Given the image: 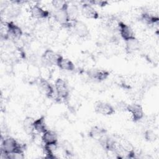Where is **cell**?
Masks as SVG:
<instances>
[{
  "label": "cell",
  "instance_id": "cell-6",
  "mask_svg": "<svg viewBox=\"0 0 159 159\" xmlns=\"http://www.w3.org/2000/svg\"><path fill=\"white\" fill-rule=\"evenodd\" d=\"M127 111H128L133 121L138 122L142 119L144 116V112L141 105L136 103L132 104H128L127 107Z\"/></svg>",
  "mask_w": 159,
  "mask_h": 159
},
{
  "label": "cell",
  "instance_id": "cell-4",
  "mask_svg": "<svg viewBox=\"0 0 159 159\" xmlns=\"http://www.w3.org/2000/svg\"><path fill=\"white\" fill-rule=\"evenodd\" d=\"M117 30H119L120 37L123 40H124L125 42L135 38L134 32L132 27L124 22H119Z\"/></svg>",
  "mask_w": 159,
  "mask_h": 159
},
{
  "label": "cell",
  "instance_id": "cell-16",
  "mask_svg": "<svg viewBox=\"0 0 159 159\" xmlns=\"http://www.w3.org/2000/svg\"><path fill=\"white\" fill-rule=\"evenodd\" d=\"M88 134L89 137L98 141L103 136L107 134V130L102 127L94 126L89 130Z\"/></svg>",
  "mask_w": 159,
  "mask_h": 159
},
{
  "label": "cell",
  "instance_id": "cell-5",
  "mask_svg": "<svg viewBox=\"0 0 159 159\" xmlns=\"http://www.w3.org/2000/svg\"><path fill=\"white\" fill-rule=\"evenodd\" d=\"M58 54L55 53L51 49H47L43 53L41 57V61L43 65L47 66H50L54 65H57V62L59 57Z\"/></svg>",
  "mask_w": 159,
  "mask_h": 159
},
{
  "label": "cell",
  "instance_id": "cell-15",
  "mask_svg": "<svg viewBox=\"0 0 159 159\" xmlns=\"http://www.w3.org/2000/svg\"><path fill=\"white\" fill-rule=\"evenodd\" d=\"M42 142L43 145H50L53 143H57L58 138L57 134L52 130H47L42 135Z\"/></svg>",
  "mask_w": 159,
  "mask_h": 159
},
{
  "label": "cell",
  "instance_id": "cell-26",
  "mask_svg": "<svg viewBox=\"0 0 159 159\" xmlns=\"http://www.w3.org/2000/svg\"><path fill=\"white\" fill-rule=\"evenodd\" d=\"M127 106H128V104L127 103H125V102L120 101L117 104L116 107H117V109L119 111H127Z\"/></svg>",
  "mask_w": 159,
  "mask_h": 159
},
{
  "label": "cell",
  "instance_id": "cell-12",
  "mask_svg": "<svg viewBox=\"0 0 159 159\" xmlns=\"http://www.w3.org/2000/svg\"><path fill=\"white\" fill-rule=\"evenodd\" d=\"M140 19L143 24L147 25L158 27L159 19L157 16H154L148 12H144L140 14Z\"/></svg>",
  "mask_w": 159,
  "mask_h": 159
},
{
  "label": "cell",
  "instance_id": "cell-3",
  "mask_svg": "<svg viewBox=\"0 0 159 159\" xmlns=\"http://www.w3.org/2000/svg\"><path fill=\"white\" fill-rule=\"evenodd\" d=\"M71 28H73L75 34L80 38H84L89 34V30L87 25L80 20H73Z\"/></svg>",
  "mask_w": 159,
  "mask_h": 159
},
{
  "label": "cell",
  "instance_id": "cell-7",
  "mask_svg": "<svg viewBox=\"0 0 159 159\" xmlns=\"http://www.w3.org/2000/svg\"><path fill=\"white\" fill-rule=\"evenodd\" d=\"M94 110L96 113L103 116H111L115 112V109L111 104L103 101L96 102Z\"/></svg>",
  "mask_w": 159,
  "mask_h": 159
},
{
  "label": "cell",
  "instance_id": "cell-10",
  "mask_svg": "<svg viewBox=\"0 0 159 159\" xmlns=\"http://www.w3.org/2000/svg\"><path fill=\"white\" fill-rule=\"evenodd\" d=\"M30 14L32 17L36 19H45L47 18L50 12L42 7L39 4H36L32 6L30 8Z\"/></svg>",
  "mask_w": 159,
  "mask_h": 159
},
{
  "label": "cell",
  "instance_id": "cell-19",
  "mask_svg": "<svg viewBox=\"0 0 159 159\" xmlns=\"http://www.w3.org/2000/svg\"><path fill=\"white\" fill-rule=\"evenodd\" d=\"M140 48V42L136 39H132L125 41V50L129 53H132L137 51Z\"/></svg>",
  "mask_w": 159,
  "mask_h": 159
},
{
  "label": "cell",
  "instance_id": "cell-2",
  "mask_svg": "<svg viewBox=\"0 0 159 159\" xmlns=\"http://www.w3.org/2000/svg\"><path fill=\"white\" fill-rule=\"evenodd\" d=\"M55 89L57 96L62 99H67L70 91L67 83L62 78H57L55 82Z\"/></svg>",
  "mask_w": 159,
  "mask_h": 159
},
{
  "label": "cell",
  "instance_id": "cell-17",
  "mask_svg": "<svg viewBox=\"0 0 159 159\" xmlns=\"http://www.w3.org/2000/svg\"><path fill=\"white\" fill-rule=\"evenodd\" d=\"M34 128L35 132H36L37 134L41 135H42L45 132L48 130L47 128L45 117L43 116H41L39 118L34 120Z\"/></svg>",
  "mask_w": 159,
  "mask_h": 159
},
{
  "label": "cell",
  "instance_id": "cell-13",
  "mask_svg": "<svg viewBox=\"0 0 159 159\" xmlns=\"http://www.w3.org/2000/svg\"><path fill=\"white\" fill-rule=\"evenodd\" d=\"M7 26L9 36L16 39H19L21 37L23 34V31L19 25L12 21H10L7 22Z\"/></svg>",
  "mask_w": 159,
  "mask_h": 159
},
{
  "label": "cell",
  "instance_id": "cell-25",
  "mask_svg": "<svg viewBox=\"0 0 159 159\" xmlns=\"http://www.w3.org/2000/svg\"><path fill=\"white\" fill-rule=\"evenodd\" d=\"M88 3H89L91 5H96V6H98L100 7H104L105 6L107 5V1H98V0H93V1H90L89 2H88Z\"/></svg>",
  "mask_w": 159,
  "mask_h": 159
},
{
  "label": "cell",
  "instance_id": "cell-22",
  "mask_svg": "<svg viewBox=\"0 0 159 159\" xmlns=\"http://www.w3.org/2000/svg\"><path fill=\"white\" fill-rule=\"evenodd\" d=\"M52 4L56 10L59 9H67L68 4L65 1L54 0L52 1Z\"/></svg>",
  "mask_w": 159,
  "mask_h": 159
},
{
  "label": "cell",
  "instance_id": "cell-11",
  "mask_svg": "<svg viewBox=\"0 0 159 159\" xmlns=\"http://www.w3.org/2000/svg\"><path fill=\"white\" fill-rule=\"evenodd\" d=\"M81 12L82 15L87 18L91 19H97L99 18V14L93 7V5L88 2H84L81 6Z\"/></svg>",
  "mask_w": 159,
  "mask_h": 159
},
{
  "label": "cell",
  "instance_id": "cell-20",
  "mask_svg": "<svg viewBox=\"0 0 159 159\" xmlns=\"http://www.w3.org/2000/svg\"><path fill=\"white\" fill-rule=\"evenodd\" d=\"M15 4H12L7 9V14L11 17H16L20 14V7L19 4H16L14 2Z\"/></svg>",
  "mask_w": 159,
  "mask_h": 159
},
{
  "label": "cell",
  "instance_id": "cell-9",
  "mask_svg": "<svg viewBox=\"0 0 159 159\" xmlns=\"http://www.w3.org/2000/svg\"><path fill=\"white\" fill-rule=\"evenodd\" d=\"M38 87L40 91L46 97L51 98L53 96L54 89L46 79L40 77L38 81Z\"/></svg>",
  "mask_w": 159,
  "mask_h": 159
},
{
  "label": "cell",
  "instance_id": "cell-14",
  "mask_svg": "<svg viewBox=\"0 0 159 159\" xmlns=\"http://www.w3.org/2000/svg\"><path fill=\"white\" fill-rule=\"evenodd\" d=\"M57 65L61 70H65V71H73L75 68V65L70 60H69L68 58H64L63 56L60 55H59V57L58 58Z\"/></svg>",
  "mask_w": 159,
  "mask_h": 159
},
{
  "label": "cell",
  "instance_id": "cell-1",
  "mask_svg": "<svg viewBox=\"0 0 159 159\" xmlns=\"http://www.w3.org/2000/svg\"><path fill=\"white\" fill-rule=\"evenodd\" d=\"M1 157L6 158L7 154L16 152H24L25 150L24 145L18 142L15 139L11 137H6L2 139L1 147Z\"/></svg>",
  "mask_w": 159,
  "mask_h": 159
},
{
  "label": "cell",
  "instance_id": "cell-24",
  "mask_svg": "<svg viewBox=\"0 0 159 159\" xmlns=\"http://www.w3.org/2000/svg\"><path fill=\"white\" fill-rule=\"evenodd\" d=\"M67 12L69 15V17L71 20H75L76 19V17L78 15V9L77 6L75 4H71L70 6L68 5V8H67Z\"/></svg>",
  "mask_w": 159,
  "mask_h": 159
},
{
  "label": "cell",
  "instance_id": "cell-21",
  "mask_svg": "<svg viewBox=\"0 0 159 159\" xmlns=\"http://www.w3.org/2000/svg\"><path fill=\"white\" fill-rule=\"evenodd\" d=\"M61 148L64 153L68 156L73 155V147L72 144L68 140H63L61 144Z\"/></svg>",
  "mask_w": 159,
  "mask_h": 159
},
{
  "label": "cell",
  "instance_id": "cell-18",
  "mask_svg": "<svg viewBox=\"0 0 159 159\" xmlns=\"http://www.w3.org/2000/svg\"><path fill=\"white\" fill-rule=\"evenodd\" d=\"M34 120L35 119L31 117H26L22 122V126L25 132L27 135L31 136H34L35 134V130L34 128Z\"/></svg>",
  "mask_w": 159,
  "mask_h": 159
},
{
  "label": "cell",
  "instance_id": "cell-23",
  "mask_svg": "<svg viewBox=\"0 0 159 159\" xmlns=\"http://www.w3.org/2000/svg\"><path fill=\"white\" fill-rule=\"evenodd\" d=\"M144 138L148 142H154L157 138V134L151 129H147L144 132Z\"/></svg>",
  "mask_w": 159,
  "mask_h": 159
},
{
  "label": "cell",
  "instance_id": "cell-8",
  "mask_svg": "<svg viewBox=\"0 0 159 159\" xmlns=\"http://www.w3.org/2000/svg\"><path fill=\"white\" fill-rule=\"evenodd\" d=\"M86 74L91 80L100 82L105 80L108 77L109 73L104 70L93 68L88 70Z\"/></svg>",
  "mask_w": 159,
  "mask_h": 159
}]
</instances>
